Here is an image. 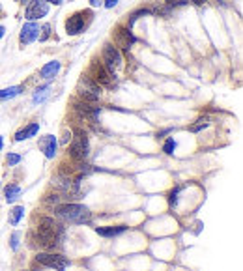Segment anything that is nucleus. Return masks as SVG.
<instances>
[{
  "label": "nucleus",
  "mask_w": 243,
  "mask_h": 271,
  "mask_svg": "<svg viewBox=\"0 0 243 271\" xmlns=\"http://www.w3.org/2000/svg\"><path fill=\"white\" fill-rule=\"evenodd\" d=\"M49 4H54V6H60L62 4V0H47Z\"/></svg>",
  "instance_id": "7c9ffc66"
},
{
  "label": "nucleus",
  "mask_w": 243,
  "mask_h": 271,
  "mask_svg": "<svg viewBox=\"0 0 243 271\" xmlns=\"http://www.w3.org/2000/svg\"><path fill=\"white\" fill-rule=\"evenodd\" d=\"M56 215L69 225H88L92 221V213L86 206L81 204H64L56 208Z\"/></svg>",
  "instance_id": "f03ea898"
},
{
  "label": "nucleus",
  "mask_w": 243,
  "mask_h": 271,
  "mask_svg": "<svg viewBox=\"0 0 243 271\" xmlns=\"http://www.w3.org/2000/svg\"><path fill=\"white\" fill-rule=\"evenodd\" d=\"M49 94H51V86L45 84V86H42V88L36 90V94H34V97H32V101H34V103H42L43 99H45Z\"/></svg>",
  "instance_id": "a211bd4d"
},
{
  "label": "nucleus",
  "mask_w": 243,
  "mask_h": 271,
  "mask_svg": "<svg viewBox=\"0 0 243 271\" xmlns=\"http://www.w3.org/2000/svg\"><path fill=\"white\" fill-rule=\"evenodd\" d=\"M60 68H62V64L58 62V60H53V62H47L45 66L42 68V71H40V75H42L43 79H54L56 75H58V71H60Z\"/></svg>",
  "instance_id": "4468645a"
},
{
  "label": "nucleus",
  "mask_w": 243,
  "mask_h": 271,
  "mask_svg": "<svg viewBox=\"0 0 243 271\" xmlns=\"http://www.w3.org/2000/svg\"><path fill=\"white\" fill-rule=\"evenodd\" d=\"M150 10H138L135 11V13H131V19H129V23H127V28H131L133 24H135V21H137L138 17H142V15H148Z\"/></svg>",
  "instance_id": "412c9836"
},
{
  "label": "nucleus",
  "mask_w": 243,
  "mask_h": 271,
  "mask_svg": "<svg viewBox=\"0 0 243 271\" xmlns=\"http://www.w3.org/2000/svg\"><path fill=\"white\" fill-rule=\"evenodd\" d=\"M90 21H92V11L90 10L77 11V13H73V15L66 21V32H67L69 36H77V34H81V32L85 30Z\"/></svg>",
  "instance_id": "0eeeda50"
},
{
  "label": "nucleus",
  "mask_w": 243,
  "mask_h": 271,
  "mask_svg": "<svg viewBox=\"0 0 243 271\" xmlns=\"http://www.w3.org/2000/svg\"><path fill=\"white\" fill-rule=\"evenodd\" d=\"M4 34H6V28H4V26H2V24H0V40H2V38H4Z\"/></svg>",
  "instance_id": "2f4dec72"
},
{
  "label": "nucleus",
  "mask_w": 243,
  "mask_h": 271,
  "mask_svg": "<svg viewBox=\"0 0 243 271\" xmlns=\"http://www.w3.org/2000/svg\"><path fill=\"white\" fill-rule=\"evenodd\" d=\"M101 62L107 68V71L116 79L118 71L124 68V56H122V51L118 49L116 45L112 43H105L103 45V51H101Z\"/></svg>",
  "instance_id": "7ed1b4c3"
},
{
  "label": "nucleus",
  "mask_w": 243,
  "mask_h": 271,
  "mask_svg": "<svg viewBox=\"0 0 243 271\" xmlns=\"http://www.w3.org/2000/svg\"><path fill=\"white\" fill-rule=\"evenodd\" d=\"M64 225L51 217H42L38 225V240L43 249H54L58 245H62L64 241Z\"/></svg>",
  "instance_id": "f257e3e1"
},
{
  "label": "nucleus",
  "mask_w": 243,
  "mask_h": 271,
  "mask_svg": "<svg viewBox=\"0 0 243 271\" xmlns=\"http://www.w3.org/2000/svg\"><path fill=\"white\" fill-rule=\"evenodd\" d=\"M180 191H181V187H176V189H172L170 191V195H169V204L174 208L176 204H178V195H180Z\"/></svg>",
  "instance_id": "4be33fe9"
},
{
  "label": "nucleus",
  "mask_w": 243,
  "mask_h": 271,
  "mask_svg": "<svg viewBox=\"0 0 243 271\" xmlns=\"http://www.w3.org/2000/svg\"><path fill=\"white\" fill-rule=\"evenodd\" d=\"M19 247V232H13L11 234V249L15 250Z\"/></svg>",
  "instance_id": "bb28decb"
},
{
  "label": "nucleus",
  "mask_w": 243,
  "mask_h": 271,
  "mask_svg": "<svg viewBox=\"0 0 243 271\" xmlns=\"http://www.w3.org/2000/svg\"><path fill=\"white\" fill-rule=\"evenodd\" d=\"M103 2H105V0H90V6H92V8H97V6H101Z\"/></svg>",
  "instance_id": "c85d7f7f"
},
{
  "label": "nucleus",
  "mask_w": 243,
  "mask_h": 271,
  "mask_svg": "<svg viewBox=\"0 0 243 271\" xmlns=\"http://www.w3.org/2000/svg\"><path fill=\"white\" fill-rule=\"evenodd\" d=\"M169 8H178V6H187V0H167Z\"/></svg>",
  "instance_id": "a878e982"
},
{
  "label": "nucleus",
  "mask_w": 243,
  "mask_h": 271,
  "mask_svg": "<svg viewBox=\"0 0 243 271\" xmlns=\"http://www.w3.org/2000/svg\"><path fill=\"white\" fill-rule=\"evenodd\" d=\"M129 226L126 225H118V226H99V228H95V232L99 234V236H103V238H114V236H120V234H124Z\"/></svg>",
  "instance_id": "ddd939ff"
},
{
  "label": "nucleus",
  "mask_w": 243,
  "mask_h": 271,
  "mask_svg": "<svg viewBox=\"0 0 243 271\" xmlns=\"http://www.w3.org/2000/svg\"><path fill=\"white\" fill-rule=\"evenodd\" d=\"M2 144H4V138L0 136V152H2Z\"/></svg>",
  "instance_id": "72a5a7b5"
},
{
  "label": "nucleus",
  "mask_w": 243,
  "mask_h": 271,
  "mask_svg": "<svg viewBox=\"0 0 243 271\" xmlns=\"http://www.w3.org/2000/svg\"><path fill=\"white\" fill-rule=\"evenodd\" d=\"M40 150L43 152V156L47 159H53L56 156V150H58V140L54 135H45L40 138Z\"/></svg>",
  "instance_id": "f8f14e48"
},
{
  "label": "nucleus",
  "mask_w": 243,
  "mask_h": 271,
  "mask_svg": "<svg viewBox=\"0 0 243 271\" xmlns=\"http://www.w3.org/2000/svg\"><path fill=\"white\" fill-rule=\"evenodd\" d=\"M38 38H40V26H38V23H32V21L24 23V26L21 28V36H19L21 45H30Z\"/></svg>",
  "instance_id": "9b49d317"
},
{
  "label": "nucleus",
  "mask_w": 243,
  "mask_h": 271,
  "mask_svg": "<svg viewBox=\"0 0 243 271\" xmlns=\"http://www.w3.org/2000/svg\"><path fill=\"white\" fill-rule=\"evenodd\" d=\"M36 262L45 266V268H51L54 271H64L69 266V260L66 256L54 254V252H38L36 254Z\"/></svg>",
  "instance_id": "6e6552de"
},
{
  "label": "nucleus",
  "mask_w": 243,
  "mask_h": 271,
  "mask_svg": "<svg viewBox=\"0 0 243 271\" xmlns=\"http://www.w3.org/2000/svg\"><path fill=\"white\" fill-rule=\"evenodd\" d=\"M187 2H189V0H187ZM191 2H195V4H204L206 0H191Z\"/></svg>",
  "instance_id": "473e14b6"
},
{
  "label": "nucleus",
  "mask_w": 243,
  "mask_h": 271,
  "mask_svg": "<svg viewBox=\"0 0 243 271\" xmlns=\"http://www.w3.org/2000/svg\"><path fill=\"white\" fill-rule=\"evenodd\" d=\"M71 146H69V156L75 161H85L88 154H90V140H88V133L85 129H75L73 136H71Z\"/></svg>",
  "instance_id": "20e7f679"
},
{
  "label": "nucleus",
  "mask_w": 243,
  "mask_h": 271,
  "mask_svg": "<svg viewBox=\"0 0 243 271\" xmlns=\"http://www.w3.org/2000/svg\"><path fill=\"white\" fill-rule=\"evenodd\" d=\"M42 36H40V42H45V40H49V36H51V24L49 23H45L42 26Z\"/></svg>",
  "instance_id": "393cba45"
},
{
  "label": "nucleus",
  "mask_w": 243,
  "mask_h": 271,
  "mask_svg": "<svg viewBox=\"0 0 243 271\" xmlns=\"http://www.w3.org/2000/svg\"><path fill=\"white\" fill-rule=\"evenodd\" d=\"M38 131H40V124L26 125V127H22L21 131L15 133V142H21V140H24V138H30V136H34Z\"/></svg>",
  "instance_id": "2eb2a0df"
},
{
  "label": "nucleus",
  "mask_w": 243,
  "mask_h": 271,
  "mask_svg": "<svg viewBox=\"0 0 243 271\" xmlns=\"http://www.w3.org/2000/svg\"><path fill=\"white\" fill-rule=\"evenodd\" d=\"M47 13H49V2L47 0H30L26 10H24V17L34 23L45 17Z\"/></svg>",
  "instance_id": "1a4fd4ad"
},
{
  "label": "nucleus",
  "mask_w": 243,
  "mask_h": 271,
  "mask_svg": "<svg viewBox=\"0 0 243 271\" xmlns=\"http://www.w3.org/2000/svg\"><path fill=\"white\" fill-rule=\"evenodd\" d=\"M77 95L81 97V101L95 103L101 97V86H97L88 75H83L77 83Z\"/></svg>",
  "instance_id": "39448f33"
},
{
  "label": "nucleus",
  "mask_w": 243,
  "mask_h": 271,
  "mask_svg": "<svg viewBox=\"0 0 243 271\" xmlns=\"http://www.w3.org/2000/svg\"><path fill=\"white\" fill-rule=\"evenodd\" d=\"M118 2H120V0H105V2H103V6L110 10V8H114V6H116Z\"/></svg>",
  "instance_id": "cd10ccee"
},
{
  "label": "nucleus",
  "mask_w": 243,
  "mask_h": 271,
  "mask_svg": "<svg viewBox=\"0 0 243 271\" xmlns=\"http://www.w3.org/2000/svg\"><path fill=\"white\" fill-rule=\"evenodd\" d=\"M6 163H8L10 167H15V165H19V163H21V156H19V154H8V157H6Z\"/></svg>",
  "instance_id": "b1692460"
},
{
  "label": "nucleus",
  "mask_w": 243,
  "mask_h": 271,
  "mask_svg": "<svg viewBox=\"0 0 243 271\" xmlns=\"http://www.w3.org/2000/svg\"><path fill=\"white\" fill-rule=\"evenodd\" d=\"M174 148H176V140L174 138H167V142L163 144V152L170 156V154H174Z\"/></svg>",
  "instance_id": "5701e85b"
},
{
  "label": "nucleus",
  "mask_w": 243,
  "mask_h": 271,
  "mask_svg": "<svg viewBox=\"0 0 243 271\" xmlns=\"http://www.w3.org/2000/svg\"><path fill=\"white\" fill-rule=\"evenodd\" d=\"M86 75H88L97 86H101V88H103V86H105V88H112V86H114V81H116L112 75L107 71V68L103 66V62L97 60V58L92 60V64H90L88 73Z\"/></svg>",
  "instance_id": "423d86ee"
},
{
  "label": "nucleus",
  "mask_w": 243,
  "mask_h": 271,
  "mask_svg": "<svg viewBox=\"0 0 243 271\" xmlns=\"http://www.w3.org/2000/svg\"><path fill=\"white\" fill-rule=\"evenodd\" d=\"M19 197H21V187L17 183H11L6 187V202H15Z\"/></svg>",
  "instance_id": "dca6fc26"
},
{
  "label": "nucleus",
  "mask_w": 243,
  "mask_h": 271,
  "mask_svg": "<svg viewBox=\"0 0 243 271\" xmlns=\"http://www.w3.org/2000/svg\"><path fill=\"white\" fill-rule=\"evenodd\" d=\"M67 140H71V133H66V135H64V144H67Z\"/></svg>",
  "instance_id": "c756f323"
},
{
  "label": "nucleus",
  "mask_w": 243,
  "mask_h": 271,
  "mask_svg": "<svg viewBox=\"0 0 243 271\" xmlns=\"http://www.w3.org/2000/svg\"><path fill=\"white\" fill-rule=\"evenodd\" d=\"M208 125H210V120H208V118H199V120H197V124H193L189 127V131H193V133H199L200 129L208 127Z\"/></svg>",
  "instance_id": "aec40b11"
},
{
  "label": "nucleus",
  "mask_w": 243,
  "mask_h": 271,
  "mask_svg": "<svg viewBox=\"0 0 243 271\" xmlns=\"http://www.w3.org/2000/svg\"><path fill=\"white\" fill-rule=\"evenodd\" d=\"M135 42H137V38L131 34V28H127V26H116L114 28V45L116 47L129 51Z\"/></svg>",
  "instance_id": "9d476101"
},
{
  "label": "nucleus",
  "mask_w": 243,
  "mask_h": 271,
  "mask_svg": "<svg viewBox=\"0 0 243 271\" xmlns=\"http://www.w3.org/2000/svg\"><path fill=\"white\" fill-rule=\"evenodd\" d=\"M19 2H22V4H24V2H28V0H19Z\"/></svg>",
  "instance_id": "f704fd0d"
},
{
  "label": "nucleus",
  "mask_w": 243,
  "mask_h": 271,
  "mask_svg": "<svg viewBox=\"0 0 243 271\" xmlns=\"http://www.w3.org/2000/svg\"><path fill=\"white\" fill-rule=\"evenodd\" d=\"M24 215V208L22 206H15V208L10 211V225H19V221H21V217Z\"/></svg>",
  "instance_id": "6ab92c4d"
},
{
  "label": "nucleus",
  "mask_w": 243,
  "mask_h": 271,
  "mask_svg": "<svg viewBox=\"0 0 243 271\" xmlns=\"http://www.w3.org/2000/svg\"><path fill=\"white\" fill-rule=\"evenodd\" d=\"M0 15H2V8H0Z\"/></svg>",
  "instance_id": "c9c22d12"
},
{
  "label": "nucleus",
  "mask_w": 243,
  "mask_h": 271,
  "mask_svg": "<svg viewBox=\"0 0 243 271\" xmlns=\"http://www.w3.org/2000/svg\"><path fill=\"white\" fill-rule=\"evenodd\" d=\"M15 2H19V0H15Z\"/></svg>",
  "instance_id": "e433bc0d"
},
{
  "label": "nucleus",
  "mask_w": 243,
  "mask_h": 271,
  "mask_svg": "<svg viewBox=\"0 0 243 271\" xmlns=\"http://www.w3.org/2000/svg\"><path fill=\"white\" fill-rule=\"evenodd\" d=\"M21 92H22V86H11V88H4V90H0V101H4V99H11V97L19 95Z\"/></svg>",
  "instance_id": "f3484780"
}]
</instances>
